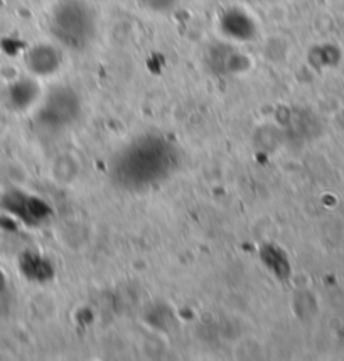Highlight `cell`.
<instances>
[{"instance_id": "cell-1", "label": "cell", "mask_w": 344, "mask_h": 361, "mask_svg": "<svg viewBox=\"0 0 344 361\" xmlns=\"http://www.w3.org/2000/svg\"><path fill=\"white\" fill-rule=\"evenodd\" d=\"M174 156V149L161 137H144L120 154L113 164L115 179L130 189L147 188L169 176Z\"/></svg>"}, {"instance_id": "cell-2", "label": "cell", "mask_w": 344, "mask_h": 361, "mask_svg": "<svg viewBox=\"0 0 344 361\" xmlns=\"http://www.w3.org/2000/svg\"><path fill=\"white\" fill-rule=\"evenodd\" d=\"M53 31L70 47H83L93 36V14L83 2H61L53 16Z\"/></svg>"}, {"instance_id": "cell-3", "label": "cell", "mask_w": 344, "mask_h": 361, "mask_svg": "<svg viewBox=\"0 0 344 361\" xmlns=\"http://www.w3.org/2000/svg\"><path fill=\"white\" fill-rule=\"evenodd\" d=\"M42 111H44L46 123H49V127H66L78 117L80 100L71 90L59 88L56 93L49 94V100Z\"/></svg>"}, {"instance_id": "cell-4", "label": "cell", "mask_w": 344, "mask_h": 361, "mask_svg": "<svg viewBox=\"0 0 344 361\" xmlns=\"http://www.w3.org/2000/svg\"><path fill=\"white\" fill-rule=\"evenodd\" d=\"M29 66L32 68L36 73H41V75H46V73H51L56 68V59L54 49L47 46H41L36 47L31 54H29Z\"/></svg>"}, {"instance_id": "cell-5", "label": "cell", "mask_w": 344, "mask_h": 361, "mask_svg": "<svg viewBox=\"0 0 344 361\" xmlns=\"http://www.w3.org/2000/svg\"><path fill=\"white\" fill-rule=\"evenodd\" d=\"M142 2L154 11H166V8L174 6V0H142Z\"/></svg>"}]
</instances>
